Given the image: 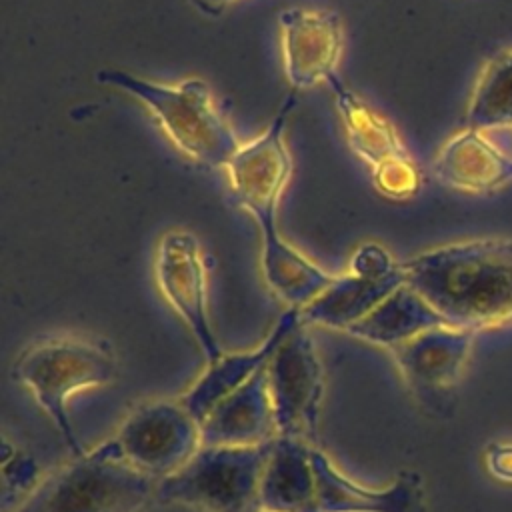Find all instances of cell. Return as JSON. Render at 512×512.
Wrapping results in <instances>:
<instances>
[{
	"mask_svg": "<svg viewBox=\"0 0 512 512\" xmlns=\"http://www.w3.org/2000/svg\"><path fill=\"white\" fill-rule=\"evenodd\" d=\"M294 102V94L286 96L270 126L256 140L240 146L226 172L236 204L248 210L260 226V268L268 288L290 308L302 310L330 286L334 276L290 246L280 236L276 224L278 200L292 174L284 128Z\"/></svg>",
	"mask_w": 512,
	"mask_h": 512,
	"instance_id": "1",
	"label": "cell"
},
{
	"mask_svg": "<svg viewBox=\"0 0 512 512\" xmlns=\"http://www.w3.org/2000/svg\"><path fill=\"white\" fill-rule=\"evenodd\" d=\"M400 264L404 282L448 326L476 332L512 320V240L456 242Z\"/></svg>",
	"mask_w": 512,
	"mask_h": 512,
	"instance_id": "2",
	"label": "cell"
},
{
	"mask_svg": "<svg viewBox=\"0 0 512 512\" xmlns=\"http://www.w3.org/2000/svg\"><path fill=\"white\" fill-rule=\"evenodd\" d=\"M96 80L138 98L174 146L198 164L226 168L242 146L226 118L216 110L208 84L200 78L158 84L124 70H100Z\"/></svg>",
	"mask_w": 512,
	"mask_h": 512,
	"instance_id": "3",
	"label": "cell"
},
{
	"mask_svg": "<svg viewBox=\"0 0 512 512\" xmlns=\"http://www.w3.org/2000/svg\"><path fill=\"white\" fill-rule=\"evenodd\" d=\"M154 490L112 438L50 474L10 512H138Z\"/></svg>",
	"mask_w": 512,
	"mask_h": 512,
	"instance_id": "4",
	"label": "cell"
},
{
	"mask_svg": "<svg viewBox=\"0 0 512 512\" xmlns=\"http://www.w3.org/2000/svg\"><path fill=\"white\" fill-rule=\"evenodd\" d=\"M116 374L118 364L112 350L104 342L78 336L36 340L12 364V376L34 394L74 458L86 450L72 428L66 402L78 390L110 384Z\"/></svg>",
	"mask_w": 512,
	"mask_h": 512,
	"instance_id": "5",
	"label": "cell"
},
{
	"mask_svg": "<svg viewBox=\"0 0 512 512\" xmlns=\"http://www.w3.org/2000/svg\"><path fill=\"white\" fill-rule=\"evenodd\" d=\"M272 440L260 446H200L176 472L164 476L154 496L204 512H252Z\"/></svg>",
	"mask_w": 512,
	"mask_h": 512,
	"instance_id": "6",
	"label": "cell"
},
{
	"mask_svg": "<svg viewBox=\"0 0 512 512\" xmlns=\"http://www.w3.org/2000/svg\"><path fill=\"white\" fill-rule=\"evenodd\" d=\"M326 84L334 92V102L342 116L348 144L370 168L376 190L392 200L412 198L420 190L422 176L396 128L358 94L344 86L338 74Z\"/></svg>",
	"mask_w": 512,
	"mask_h": 512,
	"instance_id": "7",
	"label": "cell"
},
{
	"mask_svg": "<svg viewBox=\"0 0 512 512\" xmlns=\"http://www.w3.org/2000/svg\"><path fill=\"white\" fill-rule=\"evenodd\" d=\"M306 324H298L276 348L266 366L278 436L318 440L324 372Z\"/></svg>",
	"mask_w": 512,
	"mask_h": 512,
	"instance_id": "8",
	"label": "cell"
},
{
	"mask_svg": "<svg viewBox=\"0 0 512 512\" xmlns=\"http://www.w3.org/2000/svg\"><path fill=\"white\" fill-rule=\"evenodd\" d=\"M402 284V264L380 244H362L350 258V270L334 276L330 286L300 310L302 324L348 330Z\"/></svg>",
	"mask_w": 512,
	"mask_h": 512,
	"instance_id": "9",
	"label": "cell"
},
{
	"mask_svg": "<svg viewBox=\"0 0 512 512\" xmlns=\"http://www.w3.org/2000/svg\"><path fill=\"white\" fill-rule=\"evenodd\" d=\"M116 442L138 470L168 476L202 446L200 424L180 402L156 400L136 408L120 426Z\"/></svg>",
	"mask_w": 512,
	"mask_h": 512,
	"instance_id": "10",
	"label": "cell"
},
{
	"mask_svg": "<svg viewBox=\"0 0 512 512\" xmlns=\"http://www.w3.org/2000/svg\"><path fill=\"white\" fill-rule=\"evenodd\" d=\"M154 272L160 292L186 322L208 364L216 362L224 352L208 320L206 268L198 240L186 230L166 232L156 250Z\"/></svg>",
	"mask_w": 512,
	"mask_h": 512,
	"instance_id": "11",
	"label": "cell"
},
{
	"mask_svg": "<svg viewBox=\"0 0 512 512\" xmlns=\"http://www.w3.org/2000/svg\"><path fill=\"white\" fill-rule=\"evenodd\" d=\"M284 70L296 90L336 76L344 48L340 14L326 8H286L278 14Z\"/></svg>",
	"mask_w": 512,
	"mask_h": 512,
	"instance_id": "12",
	"label": "cell"
},
{
	"mask_svg": "<svg viewBox=\"0 0 512 512\" xmlns=\"http://www.w3.org/2000/svg\"><path fill=\"white\" fill-rule=\"evenodd\" d=\"M472 342V330L438 326L390 348V352L414 394L434 400L456 384Z\"/></svg>",
	"mask_w": 512,
	"mask_h": 512,
	"instance_id": "13",
	"label": "cell"
},
{
	"mask_svg": "<svg viewBox=\"0 0 512 512\" xmlns=\"http://www.w3.org/2000/svg\"><path fill=\"white\" fill-rule=\"evenodd\" d=\"M312 466L320 512H426L416 472H402L388 488H366L346 478L320 448H312Z\"/></svg>",
	"mask_w": 512,
	"mask_h": 512,
	"instance_id": "14",
	"label": "cell"
},
{
	"mask_svg": "<svg viewBox=\"0 0 512 512\" xmlns=\"http://www.w3.org/2000/svg\"><path fill=\"white\" fill-rule=\"evenodd\" d=\"M276 436L266 368L218 402L200 422L202 446H260Z\"/></svg>",
	"mask_w": 512,
	"mask_h": 512,
	"instance_id": "15",
	"label": "cell"
},
{
	"mask_svg": "<svg viewBox=\"0 0 512 512\" xmlns=\"http://www.w3.org/2000/svg\"><path fill=\"white\" fill-rule=\"evenodd\" d=\"M302 322L298 308H288L266 340L248 352L222 354L216 362H210L206 372L192 384V388L178 400L190 416L200 424L210 410L226 396L244 386L252 376L268 366L280 342Z\"/></svg>",
	"mask_w": 512,
	"mask_h": 512,
	"instance_id": "16",
	"label": "cell"
},
{
	"mask_svg": "<svg viewBox=\"0 0 512 512\" xmlns=\"http://www.w3.org/2000/svg\"><path fill=\"white\" fill-rule=\"evenodd\" d=\"M486 130L466 128L454 134L438 152L434 176L462 192H492L512 180V152L496 146Z\"/></svg>",
	"mask_w": 512,
	"mask_h": 512,
	"instance_id": "17",
	"label": "cell"
},
{
	"mask_svg": "<svg viewBox=\"0 0 512 512\" xmlns=\"http://www.w3.org/2000/svg\"><path fill=\"white\" fill-rule=\"evenodd\" d=\"M260 512H320L312 466V446L298 438L276 436L260 478Z\"/></svg>",
	"mask_w": 512,
	"mask_h": 512,
	"instance_id": "18",
	"label": "cell"
},
{
	"mask_svg": "<svg viewBox=\"0 0 512 512\" xmlns=\"http://www.w3.org/2000/svg\"><path fill=\"white\" fill-rule=\"evenodd\" d=\"M438 326L448 324L412 286L402 284L346 332L364 342L394 348Z\"/></svg>",
	"mask_w": 512,
	"mask_h": 512,
	"instance_id": "19",
	"label": "cell"
},
{
	"mask_svg": "<svg viewBox=\"0 0 512 512\" xmlns=\"http://www.w3.org/2000/svg\"><path fill=\"white\" fill-rule=\"evenodd\" d=\"M512 126V50L488 60L472 92L466 128L494 130Z\"/></svg>",
	"mask_w": 512,
	"mask_h": 512,
	"instance_id": "20",
	"label": "cell"
},
{
	"mask_svg": "<svg viewBox=\"0 0 512 512\" xmlns=\"http://www.w3.org/2000/svg\"><path fill=\"white\" fill-rule=\"evenodd\" d=\"M38 480V464L34 458L2 440V508L10 512L16 498L28 492Z\"/></svg>",
	"mask_w": 512,
	"mask_h": 512,
	"instance_id": "21",
	"label": "cell"
},
{
	"mask_svg": "<svg viewBox=\"0 0 512 512\" xmlns=\"http://www.w3.org/2000/svg\"><path fill=\"white\" fill-rule=\"evenodd\" d=\"M488 472L504 482H512V444H490L486 448Z\"/></svg>",
	"mask_w": 512,
	"mask_h": 512,
	"instance_id": "22",
	"label": "cell"
},
{
	"mask_svg": "<svg viewBox=\"0 0 512 512\" xmlns=\"http://www.w3.org/2000/svg\"><path fill=\"white\" fill-rule=\"evenodd\" d=\"M196 2L202 6V10H220L236 0H196Z\"/></svg>",
	"mask_w": 512,
	"mask_h": 512,
	"instance_id": "23",
	"label": "cell"
}]
</instances>
